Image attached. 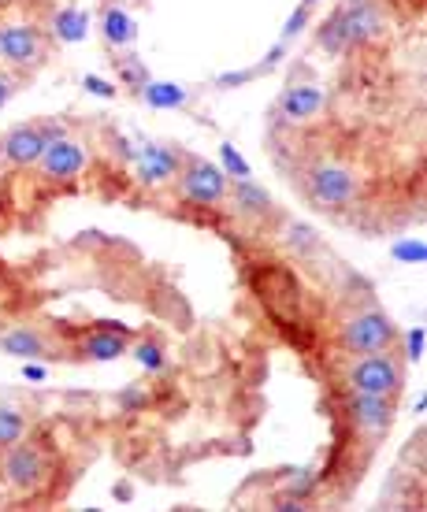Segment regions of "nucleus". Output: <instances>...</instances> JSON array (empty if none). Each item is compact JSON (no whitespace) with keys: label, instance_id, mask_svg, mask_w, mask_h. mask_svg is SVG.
<instances>
[{"label":"nucleus","instance_id":"nucleus-11","mask_svg":"<svg viewBox=\"0 0 427 512\" xmlns=\"http://www.w3.org/2000/svg\"><path fill=\"white\" fill-rule=\"evenodd\" d=\"M182 164H186L182 153L171 149V145H142V153H138V179L145 186H164V182L179 179Z\"/></svg>","mask_w":427,"mask_h":512},{"label":"nucleus","instance_id":"nucleus-20","mask_svg":"<svg viewBox=\"0 0 427 512\" xmlns=\"http://www.w3.org/2000/svg\"><path fill=\"white\" fill-rule=\"evenodd\" d=\"M145 90V101L156 104V108H175V104L186 101V93L179 86H142Z\"/></svg>","mask_w":427,"mask_h":512},{"label":"nucleus","instance_id":"nucleus-23","mask_svg":"<svg viewBox=\"0 0 427 512\" xmlns=\"http://www.w3.org/2000/svg\"><path fill=\"white\" fill-rule=\"evenodd\" d=\"M86 86H90V90H97V93H104V97H112V93H116L112 86H104L101 78H86Z\"/></svg>","mask_w":427,"mask_h":512},{"label":"nucleus","instance_id":"nucleus-3","mask_svg":"<svg viewBox=\"0 0 427 512\" xmlns=\"http://www.w3.org/2000/svg\"><path fill=\"white\" fill-rule=\"evenodd\" d=\"M309 201L320 208H346L353 205V197L361 190V182L346 164H316L305 179Z\"/></svg>","mask_w":427,"mask_h":512},{"label":"nucleus","instance_id":"nucleus-4","mask_svg":"<svg viewBox=\"0 0 427 512\" xmlns=\"http://www.w3.org/2000/svg\"><path fill=\"white\" fill-rule=\"evenodd\" d=\"M64 130L49 127V123H23V127H12L0 141V156L12 167H34L45 153V145L52 138H60Z\"/></svg>","mask_w":427,"mask_h":512},{"label":"nucleus","instance_id":"nucleus-18","mask_svg":"<svg viewBox=\"0 0 427 512\" xmlns=\"http://www.w3.org/2000/svg\"><path fill=\"white\" fill-rule=\"evenodd\" d=\"M283 242L294 249V253H316L320 242H316V231L305 227V223H294V219H286L283 223Z\"/></svg>","mask_w":427,"mask_h":512},{"label":"nucleus","instance_id":"nucleus-9","mask_svg":"<svg viewBox=\"0 0 427 512\" xmlns=\"http://www.w3.org/2000/svg\"><path fill=\"white\" fill-rule=\"evenodd\" d=\"M338 15H342L346 45H376L383 38V12L376 8V0H342Z\"/></svg>","mask_w":427,"mask_h":512},{"label":"nucleus","instance_id":"nucleus-10","mask_svg":"<svg viewBox=\"0 0 427 512\" xmlns=\"http://www.w3.org/2000/svg\"><path fill=\"white\" fill-rule=\"evenodd\" d=\"M350 420L357 431L368 438H379L390 431L394 423V397H376V394H350Z\"/></svg>","mask_w":427,"mask_h":512},{"label":"nucleus","instance_id":"nucleus-6","mask_svg":"<svg viewBox=\"0 0 427 512\" xmlns=\"http://www.w3.org/2000/svg\"><path fill=\"white\" fill-rule=\"evenodd\" d=\"M45 453H41V446H34V442H26V438H19L15 446L4 449V461H0V475H4V483L15 490H34L45 479Z\"/></svg>","mask_w":427,"mask_h":512},{"label":"nucleus","instance_id":"nucleus-5","mask_svg":"<svg viewBox=\"0 0 427 512\" xmlns=\"http://www.w3.org/2000/svg\"><path fill=\"white\" fill-rule=\"evenodd\" d=\"M49 56V41L38 26L8 23L0 26V60L12 67H38Z\"/></svg>","mask_w":427,"mask_h":512},{"label":"nucleus","instance_id":"nucleus-13","mask_svg":"<svg viewBox=\"0 0 427 512\" xmlns=\"http://www.w3.org/2000/svg\"><path fill=\"white\" fill-rule=\"evenodd\" d=\"M0 349H4L8 357H19V360H34L49 353L45 338H41L34 327H8V331L0 334Z\"/></svg>","mask_w":427,"mask_h":512},{"label":"nucleus","instance_id":"nucleus-16","mask_svg":"<svg viewBox=\"0 0 427 512\" xmlns=\"http://www.w3.org/2000/svg\"><path fill=\"white\" fill-rule=\"evenodd\" d=\"M86 30H90V15L78 12V8H64V12H56V19H52V34L60 41H82Z\"/></svg>","mask_w":427,"mask_h":512},{"label":"nucleus","instance_id":"nucleus-7","mask_svg":"<svg viewBox=\"0 0 427 512\" xmlns=\"http://www.w3.org/2000/svg\"><path fill=\"white\" fill-rule=\"evenodd\" d=\"M179 190L194 205H220L223 197H227V175L216 164L186 160L179 171Z\"/></svg>","mask_w":427,"mask_h":512},{"label":"nucleus","instance_id":"nucleus-19","mask_svg":"<svg viewBox=\"0 0 427 512\" xmlns=\"http://www.w3.org/2000/svg\"><path fill=\"white\" fill-rule=\"evenodd\" d=\"M104 38L112 41V45L134 41V23L127 19V12H119V8H108V12H104Z\"/></svg>","mask_w":427,"mask_h":512},{"label":"nucleus","instance_id":"nucleus-24","mask_svg":"<svg viewBox=\"0 0 427 512\" xmlns=\"http://www.w3.org/2000/svg\"><path fill=\"white\" fill-rule=\"evenodd\" d=\"M0 4H8V0H0Z\"/></svg>","mask_w":427,"mask_h":512},{"label":"nucleus","instance_id":"nucleus-2","mask_svg":"<svg viewBox=\"0 0 427 512\" xmlns=\"http://www.w3.org/2000/svg\"><path fill=\"white\" fill-rule=\"evenodd\" d=\"M394 323L390 316H383L379 308H364V312H353L350 320L338 327V346L353 353V357H361V353H379V349H390L394 346Z\"/></svg>","mask_w":427,"mask_h":512},{"label":"nucleus","instance_id":"nucleus-22","mask_svg":"<svg viewBox=\"0 0 427 512\" xmlns=\"http://www.w3.org/2000/svg\"><path fill=\"white\" fill-rule=\"evenodd\" d=\"M15 97V78L12 75H0V108Z\"/></svg>","mask_w":427,"mask_h":512},{"label":"nucleus","instance_id":"nucleus-25","mask_svg":"<svg viewBox=\"0 0 427 512\" xmlns=\"http://www.w3.org/2000/svg\"><path fill=\"white\" fill-rule=\"evenodd\" d=\"M305 4H312V0H305Z\"/></svg>","mask_w":427,"mask_h":512},{"label":"nucleus","instance_id":"nucleus-21","mask_svg":"<svg viewBox=\"0 0 427 512\" xmlns=\"http://www.w3.org/2000/svg\"><path fill=\"white\" fill-rule=\"evenodd\" d=\"M138 360H142L149 372H160V368H164V349L153 346V342H149V346L142 342V346H138Z\"/></svg>","mask_w":427,"mask_h":512},{"label":"nucleus","instance_id":"nucleus-1","mask_svg":"<svg viewBox=\"0 0 427 512\" xmlns=\"http://www.w3.org/2000/svg\"><path fill=\"white\" fill-rule=\"evenodd\" d=\"M346 386L350 394H376V397H398L405 386L402 360L394 357L390 349L379 353H361V360L346 372Z\"/></svg>","mask_w":427,"mask_h":512},{"label":"nucleus","instance_id":"nucleus-15","mask_svg":"<svg viewBox=\"0 0 427 512\" xmlns=\"http://www.w3.org/2000/svg\"><path fill=\"white\" fill-rule=\"evenodd\" d=\"M127 353V338L116 331H93L86 342H82V357L90 360H116Z\"/></svg>","mask_w":427,"mask_h":512},{"label":"nucleus","instance_id":"nucleus-14","mask_svg":"<svg viewBox=\"0 0 427 512\" xmlns=\"http://www.w3.org/2000/svg\"><path fill=\"white\" fill-rule=\"evenodd\" d=\"M231 205H234V212H238V216L260 219V216H268V212H272V197L260 190L257 182L238 179V182H234V190H231Z\"/></svg>","mask_w":427,"mask_h":512},{"label":"nucleus","instance_id":"nucleus-8","mask_svg":"<svg viewBox=\"0 0 427 512\" xmlns=\"http://www.w3.org/2000/svg\"><path fill=\"white\" fill-rule=\"evenodd\" d=\"M86 164H90L86 145H78L75 138L60 134V138H52L45 145V153H41V160L34 167H38L45 179H75V175L86 171Z\"/></svg>","mask_w":427,"mask_h":512},{"label":"nucleus","instance_id":"nucleus-12","mask_svg":"<svg viewBox=\"0 0 427 512\" xmlns=\"http://www.w3.org/2000/svg\"><path fill=\"white\" fill-rule=\"evenodd\" d=\"M324 90L320 86H290V90L279 97V112H283L286 119H294V123H309V119H316L320 112H324Z\"/></svg>","mask_w":427,"mask_h":512},{"label":"nucleus","instance_id":"nucleus-17","mask_svg":"<svg viewBox=\"0 0 427 512\" xmlns=\"http://www.w3.org/2000/svg\"><path fill=\"white\" fill-rule=\"evenodd\" d=\"M26 435V416L12 405H0V453L8 446H15Z\"/></svg>","mask_w":427,"mask_h":512}]
</instances>
